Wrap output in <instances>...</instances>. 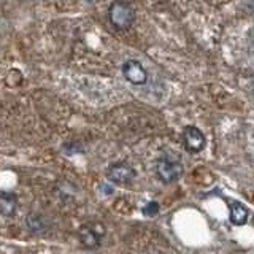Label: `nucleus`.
<instances>
[{"label": "nucleus", "mask_w": 254, "mask_h": 254, "mask_svg": "<svg viewBox=\"0 0 254 254\" xmlns=\"http://www.w3.org/2000/svg\"><path fill=\"white\" fill-rule=\"evenodd\" d=\"M183 173H185V167L178 161V159L170 156H162L157 159L156 162V175L165 185H172V183L178 181Z\"/></svg>", "instance_id": "nucleus-1"}, {"label": "nucleus", "mask_w": 254, "mask_h": 254, "mask_svg": "<svg viewBox=\"0 0 254 254\" xmlns=\"http://www.w3.org/2000/svg\"><path fill=\"white\" fill-rule=\"evenodd\" d=\"M108 18L116 29H129L135 21V11L124 0H115L108 8Z\"/></svg>", "instance_id": "nucleus-2"}, {"label": "nucleus", "mask_w": 254, "mask_h": 254, "mask_svg": "<svg viewBox=\"0 0 254 254\" xmlns=\"http://www.w3.org/2000/svg\"><path fill=\"white\" fill-rule=\"evenodd\" d=\"M107 235V229L102 222H89L79 227L78 240L86 250H97L102 245V238Z\"/></svg>", "instance_id": "nucleus-3"}, {"label": "nucleus", "mask_w": 254, "mask_h": 254, "mask_svg": "<svg viewBox=\"0 0 254 254\" xmlns=\"http://www.w3.org/2000/svg\"><path fill=\"white\" fill-rule=\"evenodd\" d=\"M137 173H135L133 167L129 165L127 162H116L113 165H110V169L107 170V178L113 185L118 186H127L135 180Z\"/></svg>", "instance_id": "nucleus-4"}, {"label": "nucleus", "mask_w": 254, "mask_h": 254, "mask_svg": "<svg viewBox=\"0 0 254 254\" xmlns=\"http://www.w3.org/2000/svg\"><path fill=\"white\" fill-rule=\"evenodd\" d=\"M123 76L126 81H129L133 86H143L148 81V71L143 67V64L135 61V59H129L123 64Z\"/></svg>", "instance_id": "nucleus-5"}, {"label": "nucleus", "mask_w": 254, "mask_h": 254, "mask_svg": "<svg viewBox=\"0 0 254 254\" xmlns=\"http://www.w3.org/2000/svg\"><path fill=\"white\" fill-rule=\"evenodd\" d=\"M183 145H185L186 151L189 153H200L203 151L206 145V138L203 132L195 126H188L185 130H183Z\"/></svg>", "instance_id": "nucleus-6"}, {"label": "nucleus", "mask_w": 254, "mask_h": 254, "mask_svg": "<svg viewBox=\"0 0 254 254\" xmlns=\"http://www.w3.org/2000/svg\"><path fill=\"white\" fill-rule=\"evenodd\" d=\"M16 208H18V197L13 192L0 190V214L5 218H11L14 216Z\"/></svg>", "instance_id": "nucleus-7"}, {"label": "nucleus", "mask_w": 254, "mask_h": 254, "mask_svg": "<svg viewBox=\"0 0 254 254\" xmlns=\"http://www.w3.org/2000/svg\"><path fill=\"white\" fill-rule=\"evenodd\" d=\"M250 213L246 210V206L238 202L229 203V219L234 226H245L248 222Z\"/></svg>", "instance_id": "nucleus-8"}, {"label": "nucleus", "mask_w": 254, "mask_h": 254, "mask_svg": "<svg viewBox=\"0 0 254 254\" xmlns=\"http://www.w3.org/2000/svg\"><path fill=\"white\" fill-rule=\"evenodd\" d=\"M26 227L32 234H42L48 230V221L42 213H29L26 216Z\"/></svg>", "instance_id": "nucleus-9"}, {"label": "nucleus", "mask_w": 254, "mask_h": 254, "mask_svg": "<svg viewBox=\"0 0 254 254\" xmlns=\"http://www.w3.org/2000/svg\"><path fill=\"white\" fill-rule=\"evenodd\" d=\"M159 210H161V206H159V203L157 202H148L145 206H143V214L145 216H149V218H153V216H156V214L159 213Z\"/></svg>", "instance_id": "nucleus-10"}, {"label": "nucleus", "mask_w": 254, "mask_h": 254, "mask_svg": "<svg viewBox=\"0 0 254 254\" xmlns=\"http://www.w3.org/2000/svg\"><path fill=\"white\" fill-rule=\"evenodd\" d=\"M245 5L251 13H254V0H245Z\"/></svg>", "instance_id": "nucleus-11"}]
</instances>
